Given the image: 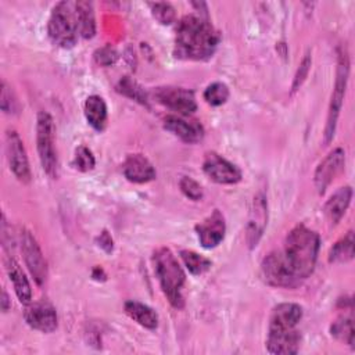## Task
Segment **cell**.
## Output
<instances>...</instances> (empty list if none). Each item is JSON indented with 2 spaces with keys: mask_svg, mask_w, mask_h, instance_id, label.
Wrapping results in <instances>:
<instances>
[{
  "mask_svg": "<svg viewBox=\"0 0 355 355\" xmlns=\"http://www.w3.org/2000/svg\"><path fill=\"white\" fill-rule=\"evenodd\" d=\"M220 36L207 17L184 15L176 26L175 55L183 60H207L215 53Z\"/></svg>",
  "mask_w": 355,
  "mask_h": 355,
  "instance_id": "cell-1",
  "label": "cell"
},
{
  "mask_svg": "<svg viewBox=\"0 0 355 355\" xmlns=\"http://www.w3.org/2000/svg\"><path fill=\"white\" fill-rule=\"evenodd\" d=\"M319 247L320 239L318 233L305 225H297L288 232L283 254L301 280L306 279L313 272Z\"/></svg>",
  "mask_w": 355,
  "mask_h": 355,
  "instance_id": "cell-2",
  "label": "cell"
},
{
  "mask_svg": "<svg viewBox=\"0 0 355 355\" xmlns=\"http://www.w3.org/2000/svg\"><path fill=\"white\" fill-rule=\"evenodd\" d=\"M153 263L161 288L169 304L178 309L183 308L184 300L182 295V287L184 284L186 275L173 252L168 247L157 248L153 254Z\"/></svg>",
  "mask_w": 355,
  "mask_h": 355,
  "instance_id": "cell-3",
  "label": "cell"
},
{
  "mask_svg": "<svg viewBox=\"0 0 355 355\" xmlns=\"http://www.w3.org/2000/svg\"><path fill=\"white\" fill-rule=\"evenodd\" d=\"M47 33L51 42L60 47L75 46L79 36V24L75 3L60 1L53 7L47 24Z\"/></svg>",
  "mask_w": 355,
  "mask_h": 355,
  "instance_id": "cell-4",
  "label": "cell"
},
{
  "mask_svg": "<svg viewBox=\"0 0 355 355\" xmlns=\"http://www.w3.org/2000/svg\"><path fill=\"white\" fill-rule=\"evenodd\" d=\"M55 128L53 118L49 112L40 111L36 119V143L37 154L43 171L50 178L58 175V157L55 150Z\"/></svg>",
  "mask_w": 355,
  "mask_h": 355,
  "instance_id": "cell-5",
  "label": "cell"
},
{
  "mask_svg": "<svg viewBox=\"0 0 355 355\" xmlns=\"http://www.w3.org/2000/svg\"><path fill=\"white\" fill-rule=\"evenodd\" d=\"M349 76V57L348 51L344 47V50H338V61H337V71H336V82L334 89L331 93L330 104H329V112H327V121L324 128V143H330L334 137L337 119L343 107L347 83Z\"/></svg>",
  "mask_w": 355,
  "mask_h": 355,
  "instance_id": "cell-6",
  "label": "cell"
},
{
  "mask_svg": "<svg viewBox=\"0 0 355 355\" xmlns=\"http://www.w3.org/2000/svg\"><path fill=\"white\" fill-rule=\"evenodd\" d=\"M261 272L265 282L273 287L294 288L302 282L287 262L283 251L269 252L261 263Z\"/></svg>",
  "mask_w": 355,
  "mask_h": 355,
  "instance_id": "cell-7",
  "label": "cell"
},
{
  "mask_svg": "<svg viewBox=\"0 0 355 355\" xmlns=\"http://www.w3.org/2000/svg\"><path fill=\"white\" fill-rule=\"evenodd\" d=\"M21 251L29 273L42 286L47 279V263L36 239L26 229L21 230Z\"/></svg>",
  "mask_w": 355,
  "mask_h": 355,
  "instance_id": "cell-8",
  "label": "cell"
},
{
  "mask_svg": "<svg viewBox=\"0 0 355 355\" xmlns=\"http://www.w3.org/2000/svg\"><path fill=\"white\" fill-rule=\"evenodd\" d=\"M6 154L10 169L22 183L31 182V168L24 147V141L15 130L8 129L6 133Z\"/></svg>",
  "mask_w": 355,
  "mask_h": 355,
  "instance_id": "cell-9",
  "label": "cell"
},
{
  "mask_svg": "<svg viewBox=\"0 0 355 355\" xmlns=\"http://www.w3.org/2000/svg\"><path fill=\"white\" fill-rule=\"evenodd\" d=\"M154 96L158 103L176 111L180 115H189L197 110L194 93L184 87L162 86L157 87Z\"/></svg>",
  "mask_w": 355,
  "mask_h": 355,
  "instance_id": "cell-10",
  "label": "cell"
},
{
  "mask_svg": "<svg viewBox=\"0 0 355 355\" xmlns=\"http://www.w3.org/2000/svg\"><path fill=\"white\" fill-rule=\"evenodd\" d=\"M345 165V153L343 148L337 147L330 151L316 166L313 182L319 194H323L330 183L340 175Z\"/></svg>",
  "mask_w": 355,
  "mask_h": 355,
  "instance_id": "cell-11",
  "label": "cell"
},
{
  "mask_svg": "<svg viewBox=\"0 0 355 355\" xmlns=\"http://www.w3.org/2000/svg\"><path fill=\"white\" fill-rule=\"evenodd\" d=\"M205 175L220 184H234L241 180V171L216 153H208L202 162Z\"/></svg>",
  "mask_w": 355,
  "mask_h": 355,
  "instance_id": "cell-12",
  "label": "cell"
},
{
  "mask_svg": "<svg viewBox=\"0 0 355 355\" xmlns=\"http://www.w3.org/2000/svg\"><path fill=\"white\" fill-rule=\"evenodd\" d=\"M268 223V202L266 197L259 193L254 197L250 215H248V222L245 227V241L250 248H254L258 245L263 230Z\"/></svg>",
  "mask_w": 355,
  "mask_h": 355,
  "instance_id": "cell-13",
  "label": "cell"
},
{
  "mask_svg": "<svg viewBox=\"0 0 355 355\" xmlns=\"http://www.w3.org/2000/svg\"><path fill=\"white\" fill-rule=\"evenodd\" d=\"M25 322L35 330L51 333L57 329V312L49 302H29L24 311Z\"/></svg>",
  "mask_w": 355,
  "mask_h": 355,
  "instance_id": "cell-14",
  "label": "cell"
},
{
  "mask_svg": "<svg viewBox=\"0 0 355 355\" xmlns=\"http://www.w3.org/2000/svg\"><path fill=\"white\" fill-rule=\"evenodd\" d=\"M225 232H226L225 218L218 209L212 211V214H209L202 222H200L196 226L198 241L207 250H211L219 245L225 237Z\"/></svg>",
  "mask_w": 355,
  "mask_h": 355,
  "instance_id": "cell-15",
  "label": "cell"
},
{
  "mask_svg": "<svg viewBox=\"0 0 355 355\" xmlns=\"http://www.w3.org/2000/svg\"><path fill=\"white\" fill-rule=\"evenodd\" d=\"M301 336L297 329L269 330L266 348L270 354H295L300 349Z\"/></svg>",
  "mask_w": 355,
  "mask_h": 355,
  "instance_id": "cell-16",
  "label": "cell"
},
{
  "mask_svg": "<svg viewBox=\"0 0 355 355\" xmlns=\"http://www.w3.org/2000/svg\"><path fill=\"white\" fill-rule=\"evenodd\" d=\"M122 172L129 182L147 183L155 178L153 164L141 154H130L122 164Z\"/></svg>",
  "mask_w": 355,
  "mask_h": 355,
  "instance_id": "cell-17",
  "label": "cell"
},
{
  "mask_svg": "<svg viewBox=\"0 0 355 355\" xmlns=\"http://www.w3.org/2000/svg\"><path fill=\"white\" fill-rule=\"evenodd\" d=\"M164 128L186 143H197L204 136V130L200 123L196 121H186L180 115L165 116Z\"/></svg>",
  "mask_w": 355,
  "mask_h": 355,
  "instance_id": "cell-18",
  "label": "cell"
},
{
  "mask_svg": "<svg viewBox=\"0 0 355 355\" xmlns=\"http://www.w3.org/2000/svg\"><path fill=\"white\" fill-rule=\"evenodd\" d=\"M302 318V308L298 304L283 302L273 308L269 319V330L295 329Z\"/></svg>",
  "mask_w": 355,
  "mask_h": 355,
  "instance_id": "cell-19",
  "label": "cell"
},
{
  "mask_svg": "<svg viewBox=\"0 0 355 355\" xmlns=\"http://www.w3.org/2000/svg\"><path fill=\"white\" fill-rule=\"evenodd\" d=\"M6 270H7L10 280L12 282V287H14V291H15L19 302H22L25 305L29 304L32 300V288H31L29 280L25 276L24 270L21 269L19 263L14 258L7 257L6 258Z\"/></svg>",
  "mask_w": 355,
  "mask_h": 355,
  "instance_id": "cell-20",
  "label": "cell"
},
{
  "mask_svg": "<svg viewBox=\"0 0 355 355\" xmlns=\"http://www.w3.org/2000/svg\"><path fill=\"white\" fill-rule=\"evenodd\" d=\"M351 198H352L351 186H343L336 193H333V196L326 201L323 211L331 223L336 225L340 222V219L343 218V215L345 214L351 202Z\"/></svg>",
  "mask_w": 355,
  "mask_h": 355,
  "instance_id": "cell-21",
  "label": "cell"
},
{
  "mask_svg": "<svg viewBox=\"0 0 355 355\" xmlns=\"http://www.w3.org/2000/svg\"><path fill=\"white\" fill-rule=\"evenodd\" d=\"M126 315L133 319L137 324L154 330L158 326V315L148 305L139 301H126L123 305Z\"/></svg>",
  "mask_w": 355,
  "mask_h": 355,
  "instance_id": "cell-22",
  "label": "cell"
},
{
  "mask_svg": "<svg viewBox=\"0 0 355 355\" xmlns=\"http://www.w3.org/2000/svg\"><path fill=\"white\" fill-rule=\"evenodd\" d=\"M85 116L96 130H103L107 122V104L103 97L92 94L85 101Z\"/></svg>",
  "mask_w": 355,
  "mask_h": 355,
  "instance_id": "cell-23",
  "label": "cell"
},
{
  "mask_svg": "<svg viewBox=\"0 0 355 355\" xmlns=\"http://www.w3.org/2000/svg\"><path fill=\"white\" fill-rule=\"evenodd\" d=\"M75 8L78 14L79 36L83 39H90L96 33V18L92 1H75Z\"/></svg>",
  "mask_w": 355,
  "mask_h": 355,
  "instance_id": "cell-24",
  "label": "cell"
},
{
  "mask_svg": "<svg viewBox=\"0 0 355 355\" xmlns=\"http://www.w3.org/2000/svg\"><path fill=\"white\" fill-rule=\"evenodd\" d=\"M354 258V232L349 230L329 251V262L345 263Z\"/></svg>",
  "mask_w": 355,
  "mask_h": 355,
  "instance_id": "cell-25",
  "label": "cell"
},
{
  "mask_svg": "<svg viewBox=\"0 0 355 355\" xmlns=\"http://www.w3.org/2000/svg\"><path fill=\"white\" fill-rule=\"evenodd\" d=\"M118 92L122 93L123 96L143 104V105H148V97L146 90L136 82L133 80L130 76H123L116 86Z\"/></svg>",
  "mask_w": 355,
  "mask_h": 355,
  "instance_id": "cell-26",
  "label": "cell"
},
{
  "mask_svg": "<svg viewBox=\"0 0 355 355\" xmlns=\"http://www.w3.org/2000/svg\"><path fill=\"white\" fill-rule=\"evenodd\" d=\"M184 266L189 269L190 273L193 275H202L211 268V261L196 251L191 250H180L179 252Z\"/></svg>",
  "mask_w": 355,
  "mask_h": 355,
  "instance_id": "cell-27",
  "label": "cell"
},
{
  "mask_svg": "<svg viewBox=\"0 0 355 355\" xmlns=\"http://www.w3.org/2000/svg\"><path fill=\"white\" fill-rule=\"evenodd\" d=\"M330 333L337 340L354 347V322L351 316H341L330 326Z\"/></svg>",
  "mask_w": 355,
  "mask_h": 355,
  "instance_id": "cell-28",
  "label": "cell"
},
{
  "mask_svg": "<svg viewBox=\"0 0 355 355\" xmlns=\"http://www.w3.org/2000/svg\"><path fill=\"white\" fill-rule=\"evenodd\" d=\"M229 98V87L222 83V82H214L207 86L204 90V100L212 105V107H219L225 104Z\"/></svg>",
  "mask_w": 355,
  "mask_h": 355,
  "instance_id": "cell-29",
  "label": "cell"
},
{
  "mask_svg": "<svg viewBox=\"0 0 355 355\" xmlns=\"http://www.w3.org/2000/svg\"><path fill=\"white\" fill-rule=\"evenodd\" d=\"M151 14L153 17L162 25H169L175 21L176 12L172 4L165 3V1H157V3H150Z\"/></svg>",
  "mask_w": 355,
  "mask_h": 355,
  "instance_id": "cell-30",
  "label": "cell"
},
{
  "mask_svg": "<svg viewBox=\"0 0 355 355\" xmlns=\"http://www.w3.org/2000/svg\"><path fill=\"white\" fill-rule=\"evenodd\" d=\"M73 165L78 171L80 172H89L94 168L96 165V159L93 153L85 147V146H79L75 151V157H73Z\"/></svg>",
  "mask_w": 355,
  "mask_h": 355,
  "instance_id": "cell-31",
  "label": "cell"
},
{
  "mask_svg": "<svg viewBox=\"0 0 355 355\" xmlns=\"http://www.w3.org/2000/svg\"><path fill=\"white\" fill-rule=\"evenodd\" d=\"M179 187H180L182 193H183L187 198H190V200H193V201H200V200L202 198V196H204L202 187L200 186V183L196 182L194 179L189 178V176H183V178L180 179Z\"/></svg>",
  "mask_w": 355,
  "mask_h": 355,
  "instance_id": "cell-32",
  "label": "cell"
},
{
  "mask_svg": "<svg viewBox=\"0 0 355 355\" xmlns=\"http://www.w3.org/2000/svg\"><path fill=\"white\" fill-rule=\"evenodd\" d=\"M0 105H1L3 112H6V114H15L19 110L18 101L14 97L11 87L4 80L1 82V100H0Z\"/></svg>",
  "mask_w": 355,
  "mask_h": 355,
  "instance_id": "cell-33",
  "label": "cell"
},
{
  "mask_svg": "<svg viewBox=\"0 0 355 355\" xmlns=\"http://www.w3.org/2000/svg\"><path fill=\"white\" fill-rule=\"evenodd\" d=\"M311 62H312V58H311V54H305V57L302 58L301 64L298 65V69L295 72V76H294V80H293V85H291V92H297L301 85L304 83V80L306 79L308 76V72H309V68H311Z\"/></svg>",
  "mask_w": 355,
  "mask_h": 355,
  "instance_id": "cell-34",
  "label": "cell"
},
{
  "mask_svg": "<svg viewBox=\"0 0 355 355\" xmlns=\"http://www.w3.org/2000/svg\"><path fill=\"white\" fill-rule=\"evenodd\" d=\"M94 58L101 65H112L116 61L118 54L111 46H104L96 51Z\"/></svg>",
  "mask_w": 355,
  "mask_h": 355,
  "instance_id": "cell-35",
  "label": "cell"
},
{
  "mask_svg": "<svg viewBox=\"0 0 355 355\" xmlns=\"http://www.w3.org/2000/svg\"><path fill=\"white\" fill-rule=\"evenodd\" d=\"M98 245L107 252L112 251V239L105 230L98 236Z\"/></svg>",
  "mask_w": 355,
  "mask_h": 355,
  "instance_id": "cell-36",
  "label": "cell"
},
{
  "mask_svg": "<svg viewBox=\"0 0 355 355\" xmlns=\"http://www.w3.org/2000/svg\"><path fill=\"white\" fill-rule=\"evenodd\" d=\"M10 308V300H8V295L6 293V290L1 291V309L4 312H7V309Z\"/></svg>",
  "mask_w": 355,
  "mask_h": 355,
  "instance_id": "cell-37",
  "label": "cell"
}]
</instances>
